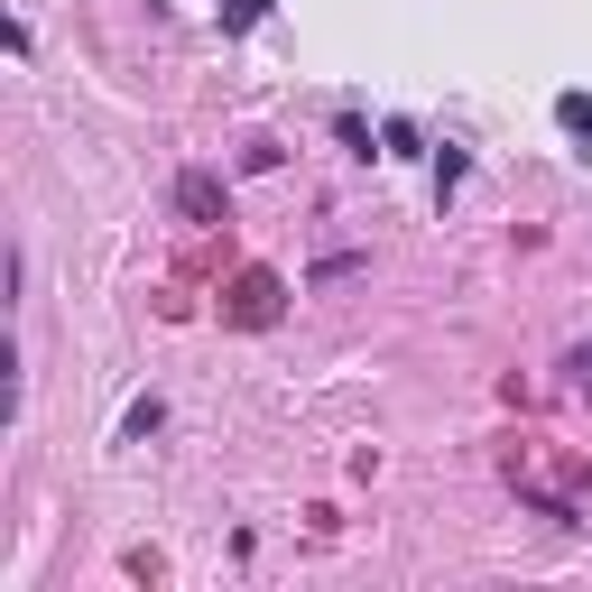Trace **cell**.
Wrapping results in <instances>:
<instances>
[{
	"label": "cell",
	"mask_w": 592,
	"mask_h": 592,
	"mask_svg": "<svg viewBox=\"0 0 592 592\" xmlns=\"http://www.w3.org/2000/svg\"><path fill=\"white\" fill-rule=\"evenodd\" d=\"M269 305H278V278H241V305H231V315H241V324H269Z\"/></svg>",
	"instance_id": "1"
},
{
	"label": "cell",
	"mask_w": 592,
	"mask_h": 592,
	"mask_svg": "<svg viewBox=\"0 0 592 592\" xmlns=\"http://www.w3.org/2000/svg\"><path fill=\"white\" fill-rule=\"evenodd\" d=\"M555 112H564V131H574V139H592V93H564Z\"/></svg>",
	"instance_id": "2"
},
{
	"label": "cell",
	"mask_w": 592,
	"mask_h": 592,
	"mask_svg": "<svg viewBox=\"0 0 592 592\" xmlns=\"http://www.w3.org/2000/svg\"><path fill=\"white\" fill-rule=\"evenodd\" d=\"M269 19V0H222V29H260Z\"/></svg>",
	"instance_id": "3"
}]
</instances>
